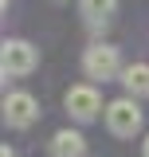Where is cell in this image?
I'll use <instances>...</instances> for the list:
<instances>
[{
    "label": "cell",
    "mask_w": 149,
    "mask_h": 157,
    "mask_svg": "<svg viewBox=\"0 0 149 157\" xmlns=\"http://www.w3.org/2000/svg\"><path fill=\"white\" fill-rule=\"evenodd\" d=\"M36 63H39V55H36L32 43H24V39H8L4 43V75H16V78L32 75Z\"/></svg>",
    "instance_id": "cell-4"
},
{
    "label": "cell",
    "mask_w": 149,
    "mask_h": 157,
    "mask_svg": "<svg viewBox=\"0 0 149 157\" xmlns=\"http://www.w3.org/2000/svg\"><path fill=\"white\" fill-rule=\"evenodd\" d=\"M82 71L90 78H114L118 71H122V59H118V47H110V43H94V47H86V55H82Z\"/></svg>",
    "instance_id": "cell-1"
},
{
    "label": "cell",
    "mask_w": 149,
    "mask_h": 157,
    "mask_svg": "<svg viewBox=\"0 0 149 157\" xmlns=\"http://www.w3.org/2000/svg\"><path fill=\"white\" fill-rule=\"evenodd\" d=\"M0 157H16V153H12V149H4V153H0Z\"/></svg>",
    "instance_id": "cell-9"
},
{
    "label": "cell",
    "mask_w": 149,
    "mask_h": 157,
    "mask_svg": "<svg viewBox=\"0 0 149 157\" xmlns=\"http://www.w3.org/2000/svg\"><path fill=\"white\" fill-rule=\"evenodd\" d=\"M145 157H149V137H145Z\"/></svg>",
    "instance_id": "cell-10"
},
{
    "label": "cell",
    "mask_w": 149,
    "mask_h": 157,
    "mask_svg": "<svg viewBox=\"0 0 149 157\" xmlns=\"http://www.w3.org/2000/svg\"><path fill=\"white\" fill-rule=\"evenodd\" d=\"M106 126H110V134L118 137H133L141 130V110H137V102L133 98H118L106 106Z\"/></svg>",
    "instance_id": "cell-2"
},
{
    "label": "cell",
    "mask_w": 149,
    "mask_h": 157,
    "mask_svg": "<svg viewBox=\"0 0 149 157\" xmlns=\"http://www.w3.org/2000/svg\"><path fill=\"white\" fill-rule=\"evenodd\" d=\"M51 153L55 157H82L86 153V141H82V134H74V130H59L51 137Z\"/></svg>",
    "instance_id": "cell-6"
},
{
    "label": "cell",
    "mask_w": 149,
    "mask_h": 157,
    "mask_svg": "<svg viewBox=\"0 0 149 157\" xmlns=\"http://www.w3.org/2000/svg\"><path fill=\"white\" fill-rule=\"evenodd\" d=\"M122 82H126L130 94H149V67L145 63H130L122 71Z\"/></svg>",
    "instance_id": "cell-7"
},
{
    "label": "cell",
    "mask_w": 149,
    "mask_h": 157,
    "mask_svg": "<svg viewBox=\"0 0 149 157\" xmlns=\"http://www.w3.org/2000/svg\"><path fill=\"white\" fill-rule=\"evenodd\" d=\"M78 12L86 16V24H106V16L114 12V0H78Z\"/></svg>",
    "instance_id": "cell-8"
},
{
    "label": "cell",
    "mask_w": 149,
    "mask_h": 157,
    "mask_svg": "<svg viewBox=\"0 0 149 157\" xmlns=\"http://www.w3.org/2000/svg\"><path fill=\"white\" fill-rule=\"evenodd\" d=\"M67 110H71L78 122H90V118L102 110V98H98L94 86H71V90H67Z\"/></svg>",
    "instance_id": "cell-5"
},
{
    "label": "cell",
    "mask_w": 149,
    "mask_h": 157,
    "mask_svg": "<svg viewBox=\"0 0 149 157\" xmlns=\"http://www.w3.org/2000/svg\"><path fill=\"white\" fill-rule=\"evenodd\" d=\"M36 118H39V102H36L32 94L16 90V94H8V98H4V122H8L12 130H28Z\"/></svg>",
    "instance_id": "cell-3"
}]
</instances>
